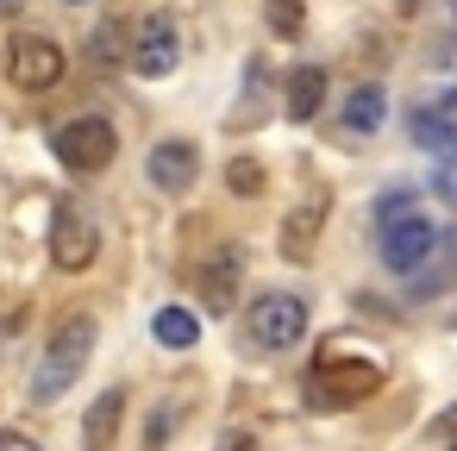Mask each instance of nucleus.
I'll use <instances>...</instances> for the list:
<instances>
[{"mask_svg": "<svg viewBox=\"0 0 457 451\" xmlns=\"http://www.w3.org/2000/svg\"><path fill=\"white\" fill-rule=\"evenodd\" d=\"M63 70H70L63 45H57V38H45V32H20V38L7 45V76H13L26 95L57 88V82H63Z\"/></svg>", "mask_w": 457, "mask_h": 451, "instance_id": "nucleus-4", "label": "nucleus"}, {"mask_svg": "<svg viewBox=\"0 0 457 451\" xmlns=\"http://www.w3.org/2000/svg\"><path fill=\"white\" fill-rule=\"evenodd\" d=\"M88 351H95V320H88V313H70V320L51 332V345H45L38 370H32V401H38V407L63 401V395H70V382L82 376Z\"/></svg>", "mask_w": 457, "mask_h": 451, "instance_id": "nucleus-2", "label": "nucleus"}, {"mask_svg": "<svg viewBox=\"0 0 457 451\" xmlns=\"http://www.w3.org/2000/svg\"><path fill=\"white\" fill-rule=\"evenodd\" d=\"M376 251H382V263L395 270V276H420L426 263H432V251H438V226L420 213V201L413 195H382L376 201Z\"/></svg>", "mask_w": 457, "mask_h": 451, "instance_id": "nucleus-1", "label": "nucleus"}, {"mask_svg": "<svg viewBox=\"0 0 457 451\" xmlns=\"http://www.w3.org/2000/svg\"><path fill=\"white\" fill-rule=\"evenodd\" d=\"M151 332H157V345H170V351H188V345L201 338V320H195L188 307H163V313L151 320Z\"/></svg>", "mask_w": 457, "mask_h": 451, "instance_id": "nucleus-14", "label": "nucleus"}, {"mask_svg": "<svg viewBox=\"0 0 457 451\" xmlns=\"http://www.w3.org/2000/svg\"><path fill=\"white\" fill-rule=\"evenodd\" d=\"M263 20H270V32H276V38H301V26H307L301 0H270V7H263Z\"/></svg>", "mask_w": 457, "mask_h": 451, "instance_id": "nucleus-16", "label": "nucleus"}, {"mask_svg": "<svg viewBox=\"0 0 457 451\" xmlns=\"http://www.w3.org/2000/svg\"><path fill=\"white\" fill-rule=\"evenodd\" d=\"M251 338L263 345V351H295L301 338H307V301L301 295H257L251 301Z\"/></svg>", "mask_w": 457, "mask_h": 451, "instance_id": "nucleus-7", "label": "nucleus"}, {"mask_svg": "<svg viewBox=\"0 0 457 451\" xmlns=\"http://www.w3.org/2000/svg\"><path fill=\"white\" fill-rule=\"evenodd\" d=\"M326 213H332V201H326V195H307V201L282 220V257H288V263H307V257H313Z\"/></svg>", "mask_w": 457, "mask_h": 451, "instance_id": "nucleus-10", "label": "nucleus"}, {"mask_svg": "<svg viewBox=\"0 0 457 451\" xmlns=\"http://www.w3.org/2000/svg\"><path fill=\"white\" fill-rule=\"evenodd\" d=\"M282 95H288V113H295V120H313L320 101H326V70H320V63L288 70V88H282Z\"/></svg>", "mask_w": 457, "mask_h": 451, "instance_id": "nucleus-11", "label": "nucleus"}, {"mask_svg": "<svg viewBox=\"0 0 457 451\" xmlns=\"http://www.w3.org/2000/svg\"><path fill=\"white\" fill-rule=\"evenodd\" d=\"M176 57H182L176 20H170V13H151V20L138 26V38H132V70H138V76H170Z\"/></svg>", "mask_w": 457, "mask_h": 451, "instance_id": "nucleus-8", "label": "nucleus"}, {"mask_svg": "<svg viewBox=\"0 0 457 451\" xmlns=\"http://www.w3.org/2000/svg\"><path fill=\"white\" fill-rule=\"evenodd\" d=\"M307 388H313L320 407H357V401H370V395L382 388V363H376L370 351H345V345H332V351H320Z\"/></svg>", "mask_w": 457, "mask_h": 451, "instance_id": "nucleus-3", "label": "nucleus"}, {"mask_svg": "<svg viewBox=\"0 0 457 451\" xmlns=\"http://www.w3.org/2000/svg\"><path fill=\"white\" fill-rule=\"evenodd\" d=\"M70 7H88V0H70Z\"/></svg>", "mask_w": 457, "mask_h": 451, "instance_id": "nucleus-19", "label": "nucleus"}, {"mask_svg": "<svg viewBox=\"0 0 457 451\" xmlns=\"http://www.w3.org/2000/svg\"><path fill=\"white\" fill-rule=\"evenodd\" d=\"M382 113H388V95H382L376 82H363V88H351V95H345V107H338V120H345V132H376V126H382Z\"/></svg>", "mask_w": 457, "mask_h": 451, "instance_id": "nucleus-12", "label": "nucleus"}, {"mask_svg": "<svg viewBox=\"0 0 457 451\" xmlns=\"http://www.w3.org/2000/svg\"><path fill=\"white\" fill-rule=\"evenodd\" d=\"M120 413H126V395H120V388H107V395L88 407V420H82L88 445H113V432H120Z\"/></svg>", "mask_w": 457, "mask_h": 451, "instance_id": "nucleus-15", "label": "nucleus"}, {"mask_svg": "<svg viewBox=\"0 0 457 451\" xmlns=\"http://www.w3.org/2000/svg\"><path fill=\"white\" fill-rule=\"evenodd\" d=\"M145 170H151V182H157L163 195H182V188H195V176H201V151H195L188 138H163Z\"/></svg>", "mask_w": 457, "mask_h": 451, "instance_id": "nucleus-9", "label": "nucleus"}, {"mask_svg": "<svg viewBox=\"0 0 457 451\" xmlns=\"http://www.w3.org/2000/svg\"><path fill=\"white\" fill-rule=\"evenodd\" d=\"M113 45H120V26H101V32H95V38H88V51H95V57H101V63H113V57H120V51H113Z\"/></svg>", "mask_w": 457, "mask_h": 451, "instance_id": "nucleus-18", "label": "nucleus"}, {"mask_svg": "<svg viewBox=\"0 0 457 451\" xmlns=\"http://www.w3.org/2000/svg\"><path fill=\"white\" fill-rule=\"evenodd\" d=\"M95 251H101L95 213H88L82 201H57V207H51V257H57V270H88Z\"/></svg>", "mask_w": 457, "mask_h": 451, "instance_id": "nucleus-6", "label": "nucleus"}, {"mask_svg": "<svg viewBox=\"0 0 457 451\" xmlns=\"http://www.w3.org/2000/svg\"><path fill=\"white\" fill-rule=\"evenodd\" d=\"M226 182H232V188H238V195H257V188H263V170H257V163H251V157H238V163H232V170H226Z\"/></svg>", "mask_w": 457, "mask_h": 451, "instance_id": "nucleus-17", "label": "nucleus"}, {"mask_svg": "<svg viewBox=\"0 0 457 451\" xmlns=\"http://www.w3.org/2000/svg\"><path fill=\"white\" fill-rule=\"evenodd\" d=\"M57 163L63 170H76V176H95V170H107L113 163V151H120V138H113V126L101 120V113H82V120H70L57 138Z\"/></svg>", "mask_w": 457, "mask_h": 451, "instance_id": "nucleus-5", "label": "nucleus"}, {"mask_svg": "<svg viewBox=\"0 0 457 451\" xmlns=\"http://www.w3.org/2000/svg\"><path fill=\"white\" fill-rule=\"evenodd\" d=\"M232 288H238V251H220L201 270V295H207V307H232Z\"/></svg>", "mask_w": 457, "mask_h": 451, "instance_id": "nucleus-13", "label": "nucleus"}]
</instances>
